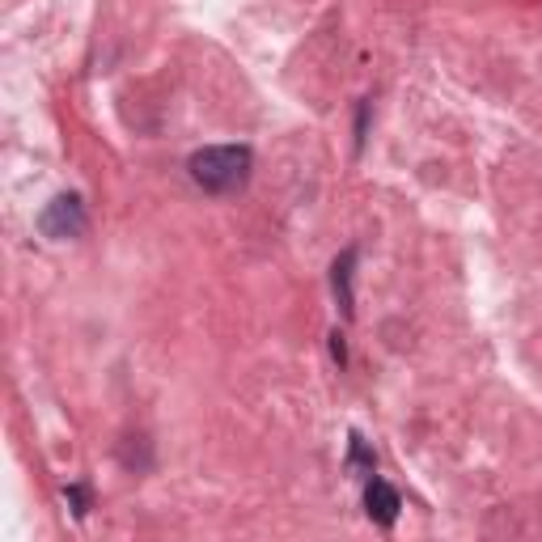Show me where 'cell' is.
<instances>
[{
	"label": "cell",
	"instance_id": "cell-6",
	"mask_svg": "<svg viewBox=\"0 0 542 542\" xmlns=\"http://www.w3.org/2000/svg\"><path fill=\"white\" fill-rule=\"evenodd\" d=\"M68 500H72V513L85 517V487H68Z\"/></svg>",
	"mask_w": 542,
	"mask_h": 542
},
{
	"label": "cell",
	"instance_id": "cell-5",
	"mask_svg": "<svg viewBox=\"0 0 542 542\" xmlns=\"http://www.w3.org/2000/svg\"><path fill=\"white\" fill-rule=\"evenodd\" d=\"M356 466H365V471H373V454L365 449V441H360L356 432H352V471H356Z\"/></svg>",
	"mask_w": 542,
	"mask_h": 542
},
{
	"label": "cell",
	"instance_id": "cell-1",
	"mask_svg": "<svg viewBox=\"0 0 542 542\" xmlns=\"http://www.w3.org/2000/svg\"><path fill=\"white\" fill-rule=\"evenodd\" d=\"M250 166H255V157H250L246 144H216V149L191 153V161H187L191 178L204 191H212V195L238 191L246 178H250Z\"/></svg>",
	"mask_w": 542,
	"mask_h": 542
},
{
	"label": "cell",
	"instance_id": "cell-3",
	"mask_svg": "<svg viewBox=\"0 0 542 542\" xmlns=\"http://www.w3.org/2000/svg\"><path fill=\"white\" fill-rule=\"evenodd\" d=\"M399 509H403V500H399V492L386 483V479H369V487H365V513H369V521H377V526H394L399 521Z\"/></svg>",
	"mask_w": 542,
	"mask_h": 542
},
{
	"label": "cell",
	"instance_id": "cell-4",
	"mask_svg": "<svg viewBox=\"0 0 542 542\" xmlns=\"http://www.w3.org/2000/svg\"><path fill=\"white\" fill-rule=\"evenodd\" d=\"M352 267H356V246H348L343 255L335 259L331 267V288H335V297H339V310L343 314H356V297H352Z\"/></svg>",
	"mask_w": 542,
	"mask_h": 542
},
{
	"label": "cell",
	"instance_id": "cell-7",
	"mask_svg": "<svg viewBox=\"0 0 542 542\" xmlns=\"http://www.w3.org/2000/svg\"><path fill=\"white\" fill-rule=\"evenodd\" d=\"M331 356L339 360V365H343V360H348V348H343V335H339V331L331 335Z\"/></svg>",
	"mask_w": 542,
	"mask_h": 542
},
{
	"label": "cell",
	"instance_id": "cell-2",
	"mask_svg": "<svg viewBox=\"0 0 542 542\" xmlns=\"http://www.w3.org/2000/svg\"><path fill=\"white\" fill-rule=\"evenodd\" d=\"M39 229H43V238L51 242H68V238H77V233L85 229V204H81V195H56L43 216H39Z\"/></svg>",
	"mask_w": 542,
	"mask_h": 542
}]
</instances>
